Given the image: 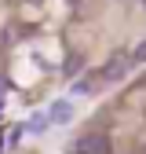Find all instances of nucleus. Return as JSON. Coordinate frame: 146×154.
<instances>
[{
	"label": "nucleus",
	"mask_w": 146,
	"mask_h": 154,
	"mask_svg": "<svg viewBox=\"0 0 146 154\" xmlns=\"http://www.w3.org/2000/svg\"><path fill=\"white\" fill-rule=\"evenodd\" d=\"M69 154H110V140L102 136V132H88V136H80L77 143H73Z\"/></svg>",
	"instance_id": "obj_1"
},
{
	"label": "nucleus",
	"mask_w": 146,
	"mask_h": 154,
	"mask_svg": "<svg viewBox=\"0 0 146 154\" xmlns=\"http://www.w3.org/2000/svg\"><path fill=\"white\" fill-rule=\"evenodd\" d=\"M135 63L132 59H124V55H117V59H110V66H102V81H121V77L132 70Z\"/></svg>",
	"instance_id": "obj_2"
},
{
	"label": "nucleus",
	"mask_w": 146,
	"mask_h": 154,
	"mask_svg": "<svg viewBox=\"0 0 146 154\" xmlns=\"http://www.w3.org/2000/svg\"><path fill=\"white\" fill-rule=\"evenodd\" d=\"M48 118H51L55 125H66V121L73 118V106H69L66 99H59V103H51V110H48Z\"/></svg>",
	"instance_id": "obj_3"
},
{
	"label": "nucleus",
	"mask_w": 146,
	"mask_h": 154,
	"mask_svg": "<svg viewBox=\"0 0 146 154\" xmlns=\"http://www.w3.org/2000/svg\"><path fill=\"white\" fill-rule=\"evenodd\" d=\"M132 63H146V41H142V44L132 51Z\"/></svg>",
	"instance_id": "obj_4"
},
{
	"label": "nucleus",
	"mask_w": 146,
	"mask_h": 154,
	"mask_svg": "<svg viewBox=\"0 0 146 154\" xmlns=\"http://www.w3.org/2000/svg\"><path fill=\"white\" fill-rule=\"evenodd\" d=\"M62 70H66V73H69V77H73V73H77V70H80V59H77V55H73V59H69V63H66V66H62Z\"/></svg>",
	"instance_id": "obj_5"
},
{
	"label": "nucleus",
	"mask_w": 146,
	"mask_h": 154,
	"mask_svg": "<svg viewBox=\"0 0 146 154\" xmlns=\"http://www.w3.org/2000/svg\"><path fill=\"white\" fill-rule=\"evenodd\" d=\"M73 92H80V95H91V85H88V81H77V85H73Z\"/></svg>",
	"instance_id": "obj_6"
},
{
	"label": "nucleus",
	"mask_w": 146,
	"mask_h": 154,
	"mask_svg": "<svg viewBox=\"0 0 146 154\" xmlns=\"http://www.w3.org/2000/svg\"><path fill=\"white\" fill-rule=\"evenodd\" d=\"M135 4H146V0H135Z\"/></svg>",
	"instance_id": "obj_7"
}]
</instances>
